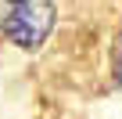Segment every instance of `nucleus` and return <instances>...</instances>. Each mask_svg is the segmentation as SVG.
<instances>
[{"label": "nucleus", "mask_w": 122, "mask_h": 119, "mask_svg": "<svg viewBox=\"0 0 122 119\" xmlns=\"http://www.w3.org/2000/svg\"><path fill=\"white\" fill-rule=\"evenodd\" d=\"M54 15L50 0H4L0 33L22 51H36L54 29Z\"/></svg>", "instance_id": "1"}, {"label": "nucleus", "mask_w": 122, "mask_h": 119, "mask_svg": "<svg viewBox=\"0 0 122 119\" xmlns=\"http://www.w3.org/2000/svg\"><path fill=\"white\" fill-rule=\"evenodd\" d=\"M111 69H115V79L122 83V29H118V40H115V58H111Z\"/></svg>", "instance_id": "2"}]
</instances>
